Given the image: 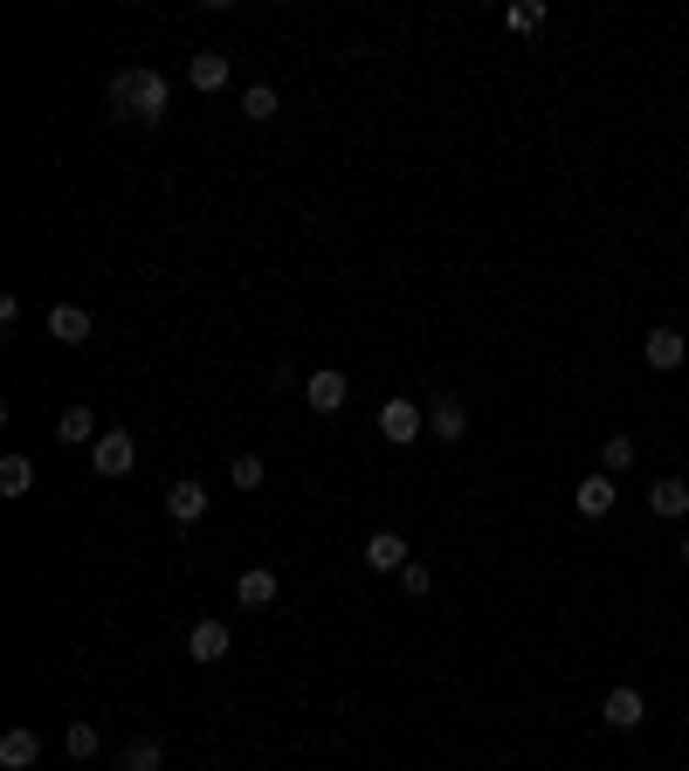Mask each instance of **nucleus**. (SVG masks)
Returning <instances> with one entry per match:
<instances>
[{"label":"nucleus","mask_w":689,"mask_h":771,"mask_svg":"<svg viewBox=\"0 0 689 771\" xmlns=\"http://www.w3.org/2000/svg\"><path fill=\"white\" fill-rule=\"evenodd\" d=\"M166 76L159 69H118L111 76V111L118 118H138V124H159L166 118Z\"/></svg>","instance_id":"nucleus-1"},{"label":"nucleus","mask_w":689,"mask_h":771,"mask_svg":"<svg viewBox=\"0 0 689 771\" xmlns=\"http://www.w3.org/2000/svg\"><path fill=\"white\" fill-rule=\"evenodd\" d=\"M421 434H427V414H421V406L407 400V393L379 406V442H393V448H414Z\"/></svg>","instance_id":"nucleus-2"},{"label":"nucleus","mask_w":689,"mask_h":771,"mask_svg":"<svg viewBox=\"0 0 689 771\" xmlns=\"http://www.w3.org/2000/svg\"><path fill=\"white\" fill-rule=\"evenodd\" d=\"M600 724L607 730H642L648 724V696H642V689H607V703H600Z\"/></svg>","instance_id":"nucleus-3"},{"label":"nucleus","mask_w":689,"mask_h":771,"mask_svg":"<svg viewBox=\"0 0 689 771\" xmlns=\"http://www.w3.org/2000/svg\"><path fill=\"white\" fill-rule=\"evenodd\" d=\"M90 461H97V476H111V482H118V476H132V461H138V442H132V434H124V427H111L104 442L90 448Z\"/></svg>","instance_id":"nucleus-4"},{"label":"nucleus","mask_w":689,"mask_h":771,"mask_svg":"<svg viewBox=\"0 0 689 771\" xmlns=\"http://www.w3.org/2000/svg\"><path fill=\"white\" fill-rule=\"evenodd\" d=\"M345 393H352V379H345V372H331V366H318L311 379H303V400H311V414H338Z\"/></svg>","instance_id":"nucleus-5"},{"label":"nucleus","mask_w":689,"mask_h":771,"mask_svg":"<svg viewBox=\"0 0 689 771\" xmlns=\"http://www.w3.org/2000/svg\"><path fill=\"white\" fill-rule=\"evenodd\" d=\"M614 503H621V490H614V476H586L579 482V490H573V510H579V517H614Z\"/></svg>","instance_id":"nucleus-6"},{"label":"nucleus","mask_w":689,"mask_h":771,"mask_svg":"<svg viewBox=\"0 0 689 771\" xmlns=\"http://www.w3.org/2000/svg\"><path fill=\"white\" fill-rule=\"evenodd\" d=\"M427 434H435V442H463V434H469V406L455 393H442L435 406H427Z\"/></svg>","instance_id":"nucleus-7"},{"label":"nucleus","mask_w":689,"mask_h":771,"mask_svg":"<svg viewBox=\"0 0 689 771\" xmlns=\"http://www.w3.org/2000/svg\"><path fill=\"white\" fill-rule=\"evenodd\" d=\"M682 358H689V338H682V331H669V324H655L648 331V372H676Z\"/></svg>","instance_id":"nucleus-8"},{"label":"nucleus","mask_w":689,"mask_h":771,"mask_svg":"<svg viewBox=\"0 0 689 771\" xmlns=\"http://www.w3.org/2000/svg\"><path fill=\"white\" fill-rule=\"evenodd\" d=\"M407 558H414V551H407L400 530H373V537H366V565H373V572H393V579H400Z\"/></svg>","instance_id":"nucleus-9"},{"label":"nucleus","mask_w":689,"mask_h":771,"mask_svg":"<svg viewBox=\"0 0 689 771\" xmlns=\"http://www.w3.org/2000/svg\"><path fill=\"white\" fill-rule=\"evenodd\" d=\"M227 648H235L227 621H200V627L187 634V655H193V661H227Z\"/></svg>","instance_id":"nucleus-10"},{"label":"nucleus","mask_w":689,"mask_h":771,"mask_svg":"<svg viewBox=\"0 0 689 771\" xmlns=\"http://www.w3.org/2000/svg\"><path fill=\"white\" fill-rule=\"evenodd\" d=\"M90 311H84V303H56V311H48V338H56V345H84L90 338Z\"/></svg>","instance_id":"nucleus-11"},{"label":"nucleus","mask_w":689,"mask_h":771,"mask_svg":"<svg viewBox=\"0 0 689 771\" xmlns=\"http://www.w3.org/2000/svg\"><path fill=\"white\" fill-rule=\"evenodd\" d=\"M276 593H284V579H276L269 565H255V572H242V579H235V600H242V606H255V613L276 606Z\"/></svg>","instance_id":"nucleus-12"},{"label":"nucleus","mask_w":689,"mask_h":771,"mask_svg":"<svg viewBox=\"0 0 689 771\" xmlns=\"http://www.w3.org/2000/svg\"><path fill=\"white\" fill-rule=\"evenodd\" d=\"M166 517L173 524H200V517H208V490H200V482H173V490H166Z\"/></svg>","instance_id":"nucleus-13"},{"label":"nucleus","mask_w":689,"mask_h":771,"mask_svg":"<svg viewBox=\"0 0 689 771\" xmlns=\"http://www.w3.org/2000/svg\"><path fill=\"white\" fill-rule=\"evenodd\" d=\"M648 510H655V517H689V482L682 476L648 482Z\"/></svg>","instance_id":"nucleus-14"},{"label":"nucleus","mask_w":689,"mask_h":771,"mask_svg":"<svg viewBox=\"0 0 689 771\" xmlns=\"http://www.w3.org/2000/svg\"><path fill=\"white\" fill-rule=\"evenodd\" d=\"M0 764H8V771H35L42 764V737L35 730H8V737H0Z\"/></svg>","instance_id":"nucleus-15"},{"label":"nucleus","mask_w":689,"mask_h":771,"mask_svg":"<svg viewBox=\"0 0 689 771\" xmlns=\"http://www.w3.org/2000/svg\"><path fill=\"white\" fill-rule=\"evenodd\" d=\"M56 442H76V448H97L104 434H97V414L90 406H69V414L56 421Z\"/></svg>","instance_id":"nucleus-16"},{"label":"nucleus","mask_w":689,"mask_h":771,"mask_svg":"<svg viewBox=\"0 0 689 771\" xmlns=\"http://www.w3.org/2000/svg\"><path fill=\"white\" fill-rule=\"evenodd\" d=\"M187 83L193 90H221L227 83V56H221V48H200V56L187 63Z\"/></svg>","instance_id":"nucleus-17"},{"label":"nucleus","mask_w":689,"mask_h":771,"mask_svg":"<svg viewBox=\"0 0 689 771\" xmlns=\"http://www.w3.org/2000/svg\"><path fill=\"white\" fill-rule=\"evenodd\" d=\"M29 490H35V461L8 455V461H0V496H29Z\"/></svg>","instance_id":"nucleus-18"},{"label":"nucleus","mask_w":689,"mask_h":771,"mask_svg":"<svg viewBox=\"0 0 689 771\" xmlns=\"http://www.w3.org/2000/svg\"><path fill=\"white\" fill-rule=\"evenodd\" d=\"M621 469H634V434H607L600 442V476H621Z\"/></svg>","instance_id":"nucleus-19"},{"label":"nucleus","mask_w":689,"mask_h":771,"mask_svg":"<svg viewBox=\"0 0 689 771\" xmlns=\"http://www.w3.org/2000/svg\"><path fill=\"white\" fill-rule=\"evenodd\" d=\"M242 118H248V124H269V118H276V90H269V83H248V90H242Z\"/></svg>","instance_id":"nucleus-20"},{"label":"nucleus","mask_w":689,"mask_h":771,"mask_svg":"<svg viewBox=\"0 0 689 771\" xmlns=\"http://www.w3.org/2000/svg\"><path fill=\"white\" fill-rule=\"evenodd\" d=\"M503 21H510L518 35H538V29H545V0H510V14H503Z\"/></svg>","instance_id":"nucleus-21"},{"label":"nucleus","mask_w":689,"mask_h":771,"mask_svg":"<svg viewBox=\"0 0 689 771\" xmlns=\"http://www.w3.org/2000/svg\"><path fill=\"white\" fill-rule=\"evenodd\" d=\"M63 751H69V758H97V724H84V716H76V724L63 730Z\"/></svg>","instance_id":"nucleus-22"},{"label":"nucleus","mask_w":689,"mask_h":771,"mask_svg":"<svg viewBox=\"0 0 689 771\" xmlns=\"http://www.w3.org/2000/svg\"><path fill=\"white\" fill-rule=\"evenodd\" d=\"M427 585H435V572H427L421 558H407V565H400V593H414V600H421Z\"/></svg>","instance_id":"nucleus-23"},{"label":"nucleus","mask_w":689,"mask_h":771,"mask_svg":"<svg viewBox=\"0 0 689 771\" xmlns=\"http://www.w3.org/2000/svg\"><path fill=\"white\" fill-rule=\"evenodd\" d=\"M235 490H263V455H235Z\"/></svg>","instance_id":"nucleus-24"},{"label":"nucleus","mask_w":689,"mask_h":771,"mask_svg":"<svg viewBox=\"0 0 689 771\" xmlns=\"http://www.w3.org/2000/svg\"><path fill=\"white\" fill-rule=\"evenodd\" d=\"M159 764H166L159 744H132V751H124V771H159Z\"/></svg>","instance_id":"nucleus-25"},{"label":"nucleus","mask_w":689,"mask_h":771,"mask_svg":"<svg viewBox=\"0 0 689 771\" xmlns=\"http://www.w3.org/2000/svg\"><path fill=\"white\" fill-rule=\"evenodd\" d=\"M682 565H689V537H682Z\"/></svg>","instance_id":"nucleus-26"},{"label":"nucleus","mask_w":689,"mask_h":771,"mask_svg":"<svg viewBox=\"0 0 689 771\" xmlns=\"http://www.w3.org/2000/svg\"><path fill=\"white\" fill-rule=\"evenodd\" d=\"M35 771H42V764H35Z\"/></svg>","instance_id":"nucleus-27"}]
</instances>
